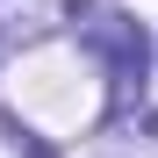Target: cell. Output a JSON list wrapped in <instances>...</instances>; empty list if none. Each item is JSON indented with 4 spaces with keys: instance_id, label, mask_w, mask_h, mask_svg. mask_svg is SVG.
Segmentation results:
<instances>
[{
    "instance_id": "1",
    "label": "cell",
    "mask_w": 158,
    "mask_h": 158,
    "mask_svg": "<svg viewBox=\"0 0 158 158\" xmlns=\"http://www.w3.org/2000/svg\"><path fill=\"white\" fill-rule=\"evenodd\" d=\"M86 43L101 50V65H108V115H129L137 94H144V65H151L144 29H137L129 15H101L94 29H86Z\"/></svg>"
},
{
    "instance_id": "2",
    "label": "cell",
    "mask_w": 158,
    "mask_h": 158,
    "mask_svg": "<svg viewBox=\"0 0 158 158\" xmlns=\"http://www.w3.org/2000/svg\"><path fill=\"white\" fill-rule=\"evenodd\" d=\"M86 0H0V50H29L43 36H58L65 22H79Z\"/></svg>"
},
{
    "instance_id": "3",
    "label": "cell",
    "mask_w": 158,
    "mask_h": 158,
    "mask_svg": "<svg viewBox=\"0 0 158 158\" xmlns=\"http://www.w3.org/2000/svg\"><path fill=\"white\" fill-rule=\"evenodd\" d=\"M0 158H58V151H50V144H43L22 115H7V108H0Z\"/></svg>"
}]
</instances>
